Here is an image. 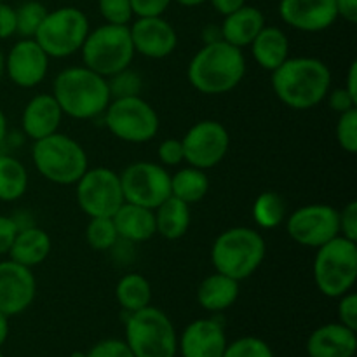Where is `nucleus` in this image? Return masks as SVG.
<instances>
[{
  "label": "nucleus",
  "mask_w": 357,
  "mask_h": 357,
  "mask_svg": "<svg viewBox=\"0 0 357 357\" xmlns=\"http://www.w3.org/2000/svg\"><path fill=\"white\" fill-rule=\"evenodd\" d=\"M272 73V89L278 100L293 110H310L326 100L331 87V72L317 58L289 56Z\"/></svg>",
  "instance_id": "1"
},
{
  "label": "nucleus",
  "mask_w": 357,
  "mask_h": 357,
  "mask_svg": "<svg viewBox=\"0 0 357 357\" xmlns=\"http://www.w3.org/2000/svg\"><path fill=\"white\" fill-rule=\"evenodd\" d=\"M246 75V56L243 49L216 38L206 42L190 59L187 77L195 91L208 96L236 89Z\"/></svg>",
  "instance_id": "2"
},
{
  "label": "nucleus",
  "mask_w": 357,
  "mask_h": 357,
  "mask_svg": "<svg viewBox=\"0 0 357 357\" xmlns=\"http://www.w3.org/2000/svg\"><path fill=\"white\" fill-rule=\"evenodd\" d=\"M51 94L63 115L77 121L100 117L112 100L108 80L84 65L61 70L56 75Z\"/></svg>",
  "instance_id": "3"
},
{
  "label": "nucleus",
  "mask_w": 357,
  "mask_h": 357,
  "mask_svg": "<svg viewBox=\"0 0 357 357\" xmlns=\"http://www.w3.org/2000/svg\"><path fill=\"white\" fill-rule=\"evenodd\" d=\"M267 244L258 230L250 227H232L215 239L211 264L216 272L236 281L251 278L264 264Z\"/></svg>",
  "instance_id": "4"
},
{
  "label": "nucleus",
  "mask_w": 357,
  "mask_h": 357,
  "mask_svg": "<svg viewBox=\"0 0 357 357\" xmlns=\"http://www.w3.org/2000/svg\"><path fill=\"white\" fill-rule=\"evenodd\" d=\"M31 160L38 173L54 185H75L89 169L84 146L63 132H52L33 142Z\"/></svg>",
  "instance_id": "5"
},
{
  "label": "nucleus",
  "mask_w": 357,
  "mask_h": 357,
  "mask_svg": "<svg viewBox=\"0 0 357 357\" xmlns=\"http://www.w3.org/2000/svg\"><path fill=\"white\" fill-rule=\"evenodd\" d=\"M126 345L135 357H176L178 335L173 321L157 307L128 314Z\"/></svg>",
  "instance_id": "6"
},
{
  "label": "nucleus",
  "mask_w": 357,
  "mask_h": 357,
  "mask_svg": "<svg viewBox=\"0 0 357 357\" xmlns=\"http://www.w3.org/2000/svg\"><path fill=\"white\" fill-rule=\"evenodd\" d=\"M80 54L82 65L105 79L129 68L136 54L129 26L105 23L89 30Z\"/></svg>",
  "instance_id": "7"
},
{
  "label": "nucleus",
  "mask_w": 357,
  "mask_h": 357,
  "mask_svg": "<svg viewBox=\"0 0 357 357\" xmlns=\"http://www.w3.org/2000/svg\"><path fill=\"white\" fill-rule=\"evenodd\" d=\"M357 281V243L337 236L316 250L314 282L328 298L352 291Z\"/></svg>",
  "instance_id": "8"
},
{
  "label": "nucleus",
  "mask_w": 357,
  "mask_h": 357,
  "mask_svg": "<svg viewBox=\"0 0 357 357\" xmlns=\"http://www.w3.org/2000/svg\"><path fill=\"white\" fill-rule=\"evenodd\" d=\"M108 131L126 143L152 142L159 132V114L139 94L124 98H112L103 112Z\"/></svg>",
  "instance_id": "9"
},
{
  "label": "nucleus",
  "mask_w": 357,
  "mask_h": 357,
  "mask_svg": "<svg viewBox=\"0 0 357 357\" xmlns=\"http://www.w3.org/2000/svg\"><path fill=\"white\" fill-rule=\"evenodd\" d=\"M89 30V20L84 10L66 6L47 10L33 38L49 58L61 59L80 52Z\"/></svg>",
  "instance_id": "10"
},
{
  "label": "nucleus",
  "mask_w": 357,
  "mask_h": 357,
  "mask_svg": "<svg viewBox=\"0 0 357 357\" xmlns=\"http://www.w3.org/2000/svg\"><path fill=\"white\" fill-rule=\"evenodd\" d=\"M75 187L77 204L89 218H112L124 204L121 176L108 167L87 169Z\"/></svg>",
  "instance_id": "11"
},
{
  "label": "nucleus",
  "mask_w": 357,
  "mask_h": 357,
  "mask_svg": "<svg viewBox=\"0 0 357 357\" xmlns=\"http://www.w3.org/2000/svg\"><path fill=\"white\" fill-rule=\"evenodd\" d=\"M124 202L155 209L171 195V174L159 162L138 160L121 174Z\"/></svg>",
  "instance_id": "12"
},
{
  "label": "nucleus",
  "mask_w": 357,
  "mask_h": 357,
  "mask_svg": "<svg viewBox=\"0 0 357 357\" xmlns=\"http://www.w3.org/2000/svg\"><path fill=\"white\" fill-rule=\"evenodd\" d=\"M286 222L288 236L305 248H321L340 236L338 209L328 204H307L295 209Z\"/></svg>",
  "instance_id": "13"
},
{
  "label": "nucleus",
  "mask_w": 357,
  "mask_h": 357,
  "mask_svg": "<svg viewBox=\"0 0 357 357\" xmlns=\"http://www.w3.org/2000/svg\"><path fill=\"white\" fill-rule=\"evenodd\" d=\"M185 162L199 169H213L225 159L230 149V135L218 121H199L181 138Z\"/></svg>",
  "instance_id": "14"
},
{
  "label": "nucleus",
  "mask_w": 357,
  "mask_h": 357,
  "mask_svg": "<svg viewBox=\"0 0 357 357\" xmlns=\"http://www.w3.org/2000/svg\"><path fill=\"white\" fill-rule=\"evenodd\" d=\"M37 296V279L31 268L9 260L0 261V312L20 316Z\"/></svg>",
  "instance_id": "15"
},
{
  "label": "nucleus",
  "mask_w": 357,
  "mask_h": 357,
  "mask_svg": "<svg viewBox=\"0 0 357 357\" xmlns=\"http://www.w3.org/2000/svg\"><path fill=\"white\" fill-rule=\"evenodd\" d=\"M49 56L35 38H21L6 54V73L13 84L31 89L45 79L49 70Z\"/></svg>",
  "instance_id": "16"
},
{
  "label": "nucleus",
  "mask_w": 357,
  "mask_h": 357,
  "mask_svg": "<svg viewBox=\"0 0 357 357\" xmlns=\"http://www.w3.org/2000/svg\"><path fill=\"white\" fill-rule=\"evenodd\" d=\"M129 33L136 54L149 59L167 58L178 45L176 30L162 16L136 17L129 24Z\"/></svg>",
  "instance_id": "17"
},
{
  "label": "nucleus",
  "mask_w": 357,
  "mask_h": 357,
  "mask_svg": "<svg viewBox=\"0 0 357 357\" xmlns=\"http://www.w3.org/2000/svg\"><path fill=\"white\" fill-rule=\"evenodd\" d=\"M279 16L288 26L305 33H317L338 20L335 0H281Z\"/></svg>",
  "instance_id": "18"
},
{
  "label": "nucleus",
  "mask_w": 357,
  "mask_h": 357,
  "mask_svg": "<svg viewBox=\"0 0 357 357\" xmlns=\"http://www.w3.org/2000/svg\"><path fill=\"white\" fill-rule=\"evenodd\" d=\"M229 340L218 319L202 317L185 326L178 337L181 357H223Z\"/></svg>",
  "instance_id": "19"
},
{
  "label": "nucleus",
  "mask_w": 357,
  "mask_h": 357,
  "mask_svg": "<svg viewBox=\"0 0 357 357\" xmlns=\"http://www.w3.org/2000/svg\"><path fill=\"white\" fill-rule=\"evenodd\" d=\"M63 117L65 115H63L54 96L49 93H40L35 94L28 101L26 107L23 108L21 126H23L24 135L37 142V139L52 135V132H58Z\"/></svg>",
  "instance_id": "20"
},
{
  "label": "nucleus",
  "mask_w": 357,
  "mask_h": 357,
  "mask_svg": "<svg viewBox=\"0 0 357 357\" xmlns=\"http://www.w3.org/2000/svg\"><path fill=\"white\" fill-rule=\"evenodd\" d=\"M309 357H356L357 335L340 323H328L316 328L307 338Z\"/></svg>",
  "instance_id": "21"
},
{
  "label": "nucleus",
  "mask_w": 357,
  "mask_h": 357,
  "mask_svg": "<svg viewBox=\"0 0 357 357\" xmlns=\"http://www.w3.org/2000/svg\"><path fill=\"white\" fill-rule=\"evenodd\" d=\"M265 26V16L260 9L244 3L234 13L223 16V23L220 26V37L229 42L234 47H250L261 28Z\"/></svg>",
  "instance_id": "22"
},
{
  "label": "nucleus",
  "mask_w": 357,
  "mask_h": 357,
  "mask_svg": "<svg viewBox=\"0 0 357 357\" xmlns=\"http://www.w3.org/2000/svg\"><path fill=\"white\" fill-rule=\"evenodd\" d=\"M112 220L117 229L119 239L129 241V243H145L157 234L153 209L143 208V206L124 202L115 211Z\"/></svg>",
  "instance_id": "23"
},
{
  "label": "nucleus",
  "mask_w": 357,
  "mask_h": 357,
  "mask_svg": "<svg viewBox=\"0 0 357 357\" xmlns=\"http://www.w3.org/2000/svg\"><path fill=\"white\" fill-rule=\"evenodd\" d=\"M51 237L38 227H20L9 250V258L28 268L38 267L51 255Z\"/></svg>",
  "instance_id": "24"
},
{
  "label": "nucleus",
  "mask_w": 357,
  "mask_h": 357,
  "mask_svg": "<svg viewBox=\"0 0 357 357\" xmlns=\"http://www.w3.org/2000/svg\"><path fill=\"white\" fill-rule=\"evenodd\" d=\"M251 56L255 61L267 72H274L289 58V40L288 35L278 26L261 28L260 33L250 44Z\"/></svg>",
  "instance_id": "25"
},
{
  "label": "nucleus",
  "mask_w": 357,
  "mask_h": 357,
  "mask_svg": "<svg viewBox=\"0 0 357 357\" xmlns=\"http://www.w3.org/2000/svg\"><path fill=\"white\" fill-rule=\"evenodd\" d=\"M239 298V281L225 274L208 275L197 288V303L211 314L230 309Z\"/></svg>",
  "instance_id": "26"
},
{
  "label": "nucleus",
  "mask_w": 357,
  "mask_h": 357,
  "mask_svg": "<svg viewBox=\"0 0 357 357\" xmlns=\"http://www.w3.org/2000/svg\"><path fill=\"white\" fill-rule=\"evenodd\" d=\"M155 215V230L159 236H162L167 241L181 239L190 229L192 213L190 206L181 202L180 199L169 197L153 209Z\"/></svg>",
  "instance_id": "27"
},
{
  "label": "nucleus",
  "mask_w": 357,
  "mask_h": 357,
  "mask_svg": "<svg viewBox=\"0 0 357 357\" xmlns=\"http://www.w3.org/2000/svg\"><path fill=\"white\" fill-rule=\"evenodd\" d=\"M209 192V178L204 169L187 166L171 174V195L192 206L201 202Z\"/></svg>",
  "instance_id": "28"
},
{
  "label": "nucleus",
  "mask_w": 357,
  "mask_h": 357,
  "mask_svg": "<svg viewBox=\"0 0 357 357\" xmlns=\"http://www.w3.org/2000/svg\"><path fill=\"white\" fill-rule=\"evenodd\" d=\"M115 298L128 314L142 310L152 302V284L142 274H136V272L126 274L119 279L115 286Z\"/></svg>",
  "instance_id": "29"
},
{
  "label": "nucleus",
  "mask_w": 357,
  "mask_h": 357,
  "mask_svg": "<svg viewBox=\"0 0 357 357\" xmlns=\"http://www.w3.org/2000/svg\"><path fill=\"white\" fill-rule=\"evenodd\" d=\"M28 190V171L16 157L0 155V201L14 202Z\"/></svg>",
  "instance_id": "30"
},
{
  "label": "nucleus",
  "mask_w": 357,
  "mask_h": 357,
  "mask_svg": "<svg viewBox=\"0 0 357 357\" xmlns=\"http://www.w3.org/2000/svg\"><path fill=\"white\" fill-rule=\"evenodd\" d=\"M253 220L260 229H275L286 220V201L278 192H261L253 204Z\"/></svg>",
  "instance_id": "31"
},
{
  "label": "nucleus",
  "mask_w": 357,
  "mask_h": 357,
  "mask_svg": "<svg viewBox=\"0 0 357 357\" xmlns=\"http://www.w3.org/2000/svg\"><path fill=\"white\" fill-rule=\"evenodd\" d=\"M86 241L91 250L108 251L117 244L119 234L112 218H91L86 227Z\"/></svg>",
  "instance_id": "32"
},
{
  "label": "nucleus",
  "mask_w": 357,
  "mask_h": 357,
  "mask_svg": "<svg viewBox=\"0 0 357 357\" xmlns=\"http://www.w3.org/2000/svg\"><path fill=\"white\" fill-rule=\"evenodd\" d=\"M47 9L37 0H28L16 7V33L23 38H33L44 21Z\"/></svg>",
  "instance_id": "33"
},
{
  "label": "nucleus",
  "mask_w": 357,
  "mask_h": 357,
  "mask_svg": "<svg viewBox=\"0 0 357 357\" xmlns=\"http://www.w3.org/2000/svg\"><path fill=\"white\" fill-rule=\"evenodd\" d=\"M223 357H275L271 345L258 337H241L227 345Z\"/></svg>",
  "instance_id": "34"
},
{
  "label": "nucleus",
  "mask_w": 357,
  "mask_h": 357,
  "mask_svg": "<svg viewBox=\"0 0 357 357\" xmlns=\"http://www.w3.org/2000/svg\"><path fill=\"white\" fill-rule=\"evenodd\" d=\"M335 135L342 150L347 153L357 152V108L338 115Z\"/></svg>",
  "instance_id": "35"
},
{
  "label": "nucleus",
  "mask_w": 357,
  "mask_h": 357,
  "mask_svg": "<svg viewBox=\"0 0 357 357\" xmlns=\"http://www.w3.org/2000/svg\"><path fill=\"white\" fill-rule=\"evenodd\" d=\"M98 10L105 23L108 24H126L129 26L135 17L129 0H98Z\"/></svg>",
  "instance_id": "36"
},
{
  "label": "nucleus",
  "mask_w": 357,
  "mask_h": 357,
  "mask_svg": "<svg viewBox=\"0 0 357 357\" xmlns=\"http://www.w3.org/2000/svg\"><path fill=\"white\" fill-rule=\"evenodd\" d=\"M108 87H110L112 98L135 96L142 93V77L129 68L108 77Z\"/></svg>",
  "instance_id": "37"
},
{
  "label": "nucleus",
  "mask_w": 357,
  "mask_h": 357,
  "mask_svg": "<svg viewBox=\"0 0 357 357\" xmlns=\"http://www.w3.org/2000/svg\"><path fill=\"white\" fill-rule=\"evenodd\" d=\"M157 157H159V164H162L164 167L180 166L181 162H185V152L183 145H181V139H164L159 145V149H157Z\"/></svg>",
  "instance_id": "38"
},
{
  "label": "nucleus",
  "mask_w": 357,
  "mask_h": 357,
  "mask_svg": "<svg viewBox=\"0 0 357 357\" xmlns=\"http://www.w3.org/2000/svg\"><path fill=\"white\" fill-rule=\"evenodd\" d=\"M86 357H135L128 349L124 340L119 338H107L98 342L96 345L86 352Z\"/></svg>",
  "instance_id": "39"
},
{
  "label": "nucleus",
  "mask_w": 357,
  "mask_h": 357,
  "mask_svg": "<svg viewBox=\"0 0 357 357\" xmlns=\"http://www.w3.org/2000/svg\"><path fill=\"white\" fill-rule=\"evenodd\" d=\"M337 300H338V305H337L338 323L357 331V295L354 291H349Z\"/></svg>",
  "instance_id": "40"
},
{
  "label": "nucleus",
  "mask_w": 357,
  "mask_h": 357,
  "mask_svg": "<svg viewBox=\"0 0 357 357\" xmlns=\"http://www.w3.org/2000/svg\"><path fill=\"white\" fill-rule=\"evenodd\" d=\"M338 220H340V236L357 243V201H351L338 209Z\"/></svg>",
  "instance_id": "41"
},
{
  "label": "nucleus",
  "mask_w": 357,
  "mask_h": 357,
  "mask_svg": "<svg viewBox=\"0 0 357 357\" xmlns=\"http://www.w3.org/2000/svg\"><path fill=\"white\" fill-rule=\"evenodd\" d=\"M135 17L162 16L173 0H129Z\"/></svg>",
  "instance_id": "42"
},
{
  "label": "nucleus",
  "mask_w": 357,
  "mask_h": 357,
  "mask_svg": "<svg viewBox=\"0 0 357 357\" xmlns=\"http://www.w3.org/2000/svg\"><path fill=\"white\" fill-rule=\"evenodd\" d=\"M326 100L328 103H330V107L333 108L338 115L357 108V100L352 94H349V91L345 89V87H338V89L330 91Z\"/></svg>",
  "instance_id": "43"
},
{
  "label": "nucleus",
  "mask_w": 357,
  "mask_h": 357,
  "mask_svg": "<svg viewBox=\"0 0 357 357\" xmlns=\"http://www.w3.org/2000/svg\"><path fill=\"white\" fill-rule=\"evenodd\" d=\"M17 230H20V225H17L16 220L10 218V216L0 215V257L9 253Z\"/></svg>",
  "instance_id": "44"
},
{
  "label": "nucleus",
  "mask_w": 357,
  "mask_h": 357,
  "mask_svg": "<svg viewBox=\"0 0 357 357\" xmlns=\"http://www.w3.org/2000/svg\"><path fill=\"white\" fill-rule=\"evenodd\" d=\"M16 35V9L6 2H0V40Z\"/></svg>",
  "instance_id": "45"
},
{
  "label": "nucleus",
  "mask_w": 357,
  "mask_h": 357,
  "mask_svg": "<svg viewBox=\"0 0 357 357\" xmlns=\"http://www.w3.org/2000/svg\"><path fill=\"white\" fill-rule=\"evenodd\" d=\"M338 17L347 23H357V0H335Z\"/></svg>",
  "instance_id": "46"
},
{
  "label": "nucleus",
  "mask_w": 357,
  "mask_h": 357,
  "mask_svg": "<svg viewBox=\"0 0 357 357\" xmlns=\"http://www.w3.org/2000/svg\"><path fill=\"white\" fill-rule=\"evenodd\" d=\"M209 2H211V6L215 7L222 16H227V14L234 13V10H237L239 7H243L244 3H246V0H209Z\"/></svg>",
  "instance_id": "47"
},
{
  "label": "nucleus",
  "mask_w": 357,
  "mask_h": 357,
  "mask_svg": "<svg viewBox=\"0 0 357 357\" xmlns=\"http://www.w3.org/2000/svg\"><path fill=\"white\" fill-rule=\"evenodd\" d=\"M344 87L349 91V94H352L357 100V61H352L351 66H349L347 82H345Z\"/></svg>",
  "instance_id": "48"
},
{
  "label": "nucleus",
  "mask_w": 357,
  "mask_h": 357,
  "mask_svg": "<svg viewBox=\"0 0 357 357\" xmlns=\"http://www.w3.org/2000/svg\"><path fill=\"white\" fill-rule=\"evenodd\" d=\"M7 337H9V317L0 312V347L6 344Z\"/></svg>",
  "instance_id": "49"
},
{
  "label": "nucleus",
  "mask_w": 357,
  "mask_h": 357,
  "mask_svg": "<svg viewBox=\"0 0 357 357\" xmlns=\"http://www.w3.org/2000/svg\"><path fill=\"white\" fill-rule=\"evenodd\" d=\"M6 136H7V119H6V114L0 110V143L6 139Z\"/></svg>",
  "instance_id": "50"
},
{
  "label": "nucleus",
  "mask_w": 357,
  "mask_h": 357,
  "mask_svg": "<svg viewBox=\"0 0 357 357\" xmlns=\"http://www.w3.org/2000/svg\"><path fill=\"white\" fill-rule=\"evenodd\" d=\"M176 2L183 7H199L204 2H209V0H176Z\"/></svg>",
  "instance_id": "51"
},
{
  "label": "nucleus",
  "mask_w": 357,
  "mask_h": 357,
  "mask_svg": "<svg viewBox=\"0 0 357 357\" xmlns=\"http://www.w3.org/2000/svg\"><path fill=\"white\" fill-rule=\"evenodd\" d=\"M3 63H6V54H3V51L0 49V80H2L3 73H6V66H3Z\"/></svg>",
  "instance_id": "52"
},
{
  "label": "nucleus",
  "mask_w": 357,
  "mask_h": 357,
  "mask_svg": "<svg viewBox=\"0 0 357 357\" xmlns=\"http://www.w3.org/2000/svg\"><path fill=\"white\" fill-rule=\"evenodd\" d=\"M70 357H86V352H73Z\"/></svg>",
  "instance_id": "53"
},
{
  "label": "nucleus",
  "mask_w": 357,
  "mask_h": 357,
  "mask_svg": "<svg viewBox=\"0 0 357 357\" xmlns=\"http://www.w3.org/2000/svg\"><path fill=\"white\" fill-rule=\"evenodd\" d=\"M0 357H3V356H2V352H0Z\"/></svg>",
  "instance_id": "54"
},
{
  "label": "nucleus",
  "mask_w": 357,
  "mask_h": 357,
  "mask_svg": "<svg viewBox=\"0 0 357 357\" xmlns=\"http://www.w3.org/2000/svg\"><path fill=\"white\" fill-rule=\"evenodd\" d=\"M0 2H6V0H0Z\"/></svg>",
  "instance_id": "55"
}]
</instances>
